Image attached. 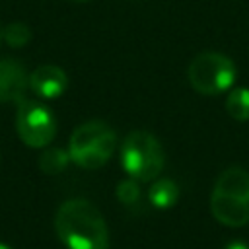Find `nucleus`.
Instances as JSON below:
<instances>
[{
    "instance_id": "423d86ee",
    "label": "nucleus",
    "mask_w": 249,
    "mask_h": 249,
    "mask_svg": "<svg viewBox=\"0 0 249 249\" xmlns=\"http://www.w3.org/2000/svg\"><path fill=\"white\" fill-rule=\"evenodd\" d=\"M16 130L19 140L29 148H45L54 138L56 121L47 105L33 99H21L18 101Z\"/></svg>"
},
{
    "instance_id": "f8f14e48",
    "label": "nucleus",
    "mask_w": 249,
    "mask_h": 249,
    "mask_svg": "<svg viewBox=\"0 0 249 249\" xmlns=\"http://www.w3.org/2000/svg\"><path fill=\"white\" fill-rule=\"evenodd\" d=\"M2 39L6 41V45H10V47H14V49H19V47H23V45L29 43V39H31V29H29L25 23H21V21H14V23H10V25L2 31Z\"/></svg>"
},
{
    "instance_id": "6e6552de",
    "label": "nucleus",
    "mask_w": 249,
    "mask_h": 249,
    "mask_svg": "<svg viewBox=\"0 0 249 249\" xmlns=\"http://www.w3.org/2000/svg\"><path fill=\"white\" fill-rule=\"evenodd\" d=\"M68 86V78L62 68L54 64H43L35 68L29 76V88L43 99H54L64 93Z\"/></svg>"
},
{
    "instance_id": "39448f33",
    "label": "nucleus",
    "mask_w": 249,
    "mask_h": 249,
    "mask_svg": "<svg viewBox=\"0 0 249 249\" xmlns=\"http://www.w3.org/2000/svg\"><path fill=\"white\" fill-rule=\"evenodd\" d=\"M235 76L237 72L233 60L214 51L196 54L187 68V78L191 86L204 95H216L230 89L235 82Z\"/></svg>"
},
{
    "instance_id": "7ed1b4c3",
    "label": "nucleus",
    "mask_w": 249,
    "mask_h": 249,
    "mask_svg": "<svg viewBox=\"0 0 249 249\" xmlns=\"http://www.w3.org/2000/svg\"><path fill=\"white\" fill-rule=\"evenodd\" d=\"M117 144L115 130L103 121H88L80 124L68 144L70 160L84 169H97L107 163Z\"/></svg>"
},
{
    "instance_id": "ddd939ff",
    "label": "nucleus",
    "mask_w": 249,
    "mask_h": 249,
    "mask_svg": "<svg viewBox=\"0 0 249 249\" xmlns=\"http://www.w3.org/2000/svg\"><path fill=\"white\" fill-rule=\"evenodd\" d=\"M117 198L123 204H134L140 198V189H138V181L136 179H124L117 185Z\"/></svg>"
},
{
    "instance_id": "9d476101",
    "label": "nucleus",
    "mask_w": 249,
    "mask_h": 249,
    "mask_svg": "<svg viewBox=\"0 0 249 249\" xmlns=\"http://www.w3.org/2000/svg\"><path fill=\"white\" fill-rule=\"evenodd\" d=\"M70 161V154L62 148H47L41 158H39V167L49 173V175H56L60 173Z\"/></svg>"
},
{
    "instance_id": "f257e3e1",
    "label": "nucleus",
    "mask_w": 249,
    "mask_h": 249,
    "mask_svg": "<svg viewBox=\"0 0 249 249\" xmlns=\"http://www.w3.org/2000/svg\"><path fill=\"white\" fill-rule=\"evenodd\" d=\"M54 228L68 249H107L109 230L99 210L86 198H70L60 204Z\"/></svg>"
},
{
    "instance_id": "f03ea898",
    "label": "nucleus",
    "mask_w": 249,
    "mask_h": 249,
    "mask_svg": "<svg viewBox=\"0 0 249 249\" xmlns=\"http://www.w3.org/2000/svg\"><path fill=\"white\" fill-rule=\"evenodd\" d=\"M210 208L224 226H245L249 222V171L241 167L222 171L212 191Z\"/></svg>"
},
{
    "instance_id": "2eb2a0df",
    "label": "nucleus",
    "mask_w": 249,
    "mask_h": 249,
    "mask_svg": "<svg viewBox=\"0 0 249 249\" xmlns=\"http://www.w3.org/2000/svg\"><path fill=\"white\" fill-rule=\"evenodd\" d=\"M0 249H10L8 245H4V243H0Z\"/></svg>"
},
{
    "instance_id": "1a4fd4ad",
    "label": "nucleus",
    "mask_w": 249,
    "mask_h": 249,
    "mask_svg": "<svg viewBox=\"0 0 249 249\" xmlns=\"http://www.w3.org/2000/svg\"><path fill=\"white\" fill-rule=\"evenodd\" d=\"M148 198L150 202L160 208V210H167L171 208L177 198H179V187L175 181L171 179H156L148 191Z\"/></svg>"
},
{
    "instance_id": "0eeeda50",
    "label": "nucleus",
    "mask_w": 249,
    "mask_h": 249,
    "mask_svg": "<svg viewBox=\"0 0 249 249\" xmlns=\"http://www.w3.org/2000/svg\"><path fill=\"white\" fill-rule=\"evenodd\" d=\"M29 86L23 66L12 58H0V103L21 101Z\"/></svg>"
},
{
    "instance_id": "f3484780",
    "label": "nucleus",
    "mask_w": 249,
    "mask_h": 249,
    "mask_svg": "<svg viewBox=\"0 0 249 249\" xmlns=\"http://www.w3.org/2000/svg\"><path fill=\"white\" fill-rule=\"evenodd\" d=\"M0 39H2V33H0Z\"/></svg>"
},
{
    "instance_id": "dca6fc26",
    "label": "nucleus",
    "mask_w": 249,
    "mask_h": 249,
    "mask_svg": "<svg viewBox=\"0 0 249 249\" xmlns=\"http://www.w3.org/2000/svg\"><path fill=\"white\" fill-rule=\"evenodd\" d=\"M78 2H86V0H78Z\"/></svg>"
},
{
    "instance_id": "4468645a",
    "label": "nucleus",
    "mask_w": 249,
    "mask_h": 249,
    "mask_svg": "<svg viewBox=\"0 0 249 249\" xmlns=\"http://www.w3.org/2000/svg\"><path fill=\"white\" fill-rule=\"evenodd\" d=\"M224 249H249V245L247 243H243V241H231V243H228Z\"/></svg>"
},
{
    "instance_id": "20e7f679",
    "label": "nucleus",
    "mask_w": 249,
    "mask_h": 249,
    "mask_svg": "<svg viewBox=\"0 0 249 249\" xmlns=\"http://www.w3.org/2000/svg\"><path fill=\"white\" fill-rule=\"evenodd\" d=\"M163 150L160 140L146 130H132L121 146V163L128 177L146 183L156 179L163 169Z\"/></svg>"
},
{
    "instance_id": "9b49d317",
    "label": "nucleus",
    "mask_w": 249,
    "mask_h": 249,
    "mask_svg": "<svg viewBox=\"0 0 249 249\" xmlns=\"http://www.w3.org/2000/svg\"><path fill=\"white\" fill-rule=\"evenodd\" d=\"M226 109L235 121H249V89L235 88L233 91H230Z\"/></svg>"
}]
</instances>
